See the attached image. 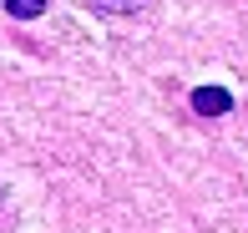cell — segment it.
Segmentation results:
<instances>
[{
  "mask_svg": "<svg viewBox=\"0 0 248 233\" xmlns=\"http://www.w3.org/2000/svg\"><path fill=\"white\" fill-rule=\"evenodd\" d=\"M193 112H198V117H223V112H233V92H223V86H198V92H193Z\"/></svg>",
  "mask_w": 248,
  "mask_h": 233,
  "instance_id": "cell-1",
  "label": "cell"
},
{
  "mask_svg": "<svg viewBox=\"0 0 248 233\" xmlns=\"http://www.w3.org/2000/svg\"><path fill=\"white\" fill-rule=\"evenodd\" d=\"M86 5H92L96 16H137L147 0H86Z\"/></svg>",
  "mask_w": 248,
  "mask_h": 233,
  "instance_id": "cell-2",
  "label": "cell"
},
{
  "mask_svg": "<svg viewBox=\"0 0 248 233\" xmlns=\"http://www.w3.org/2000/svg\"><path fill=\"white\" fill-rule=\"evenodd\" d=\"M5 10L16 20H36V16H46V0H5Z\"/></svg>",
  "mask_w": 248,
  "mask_h": 233,
  "instance_id": "cell-3",
  "label": "cell"
}]
</instances>
